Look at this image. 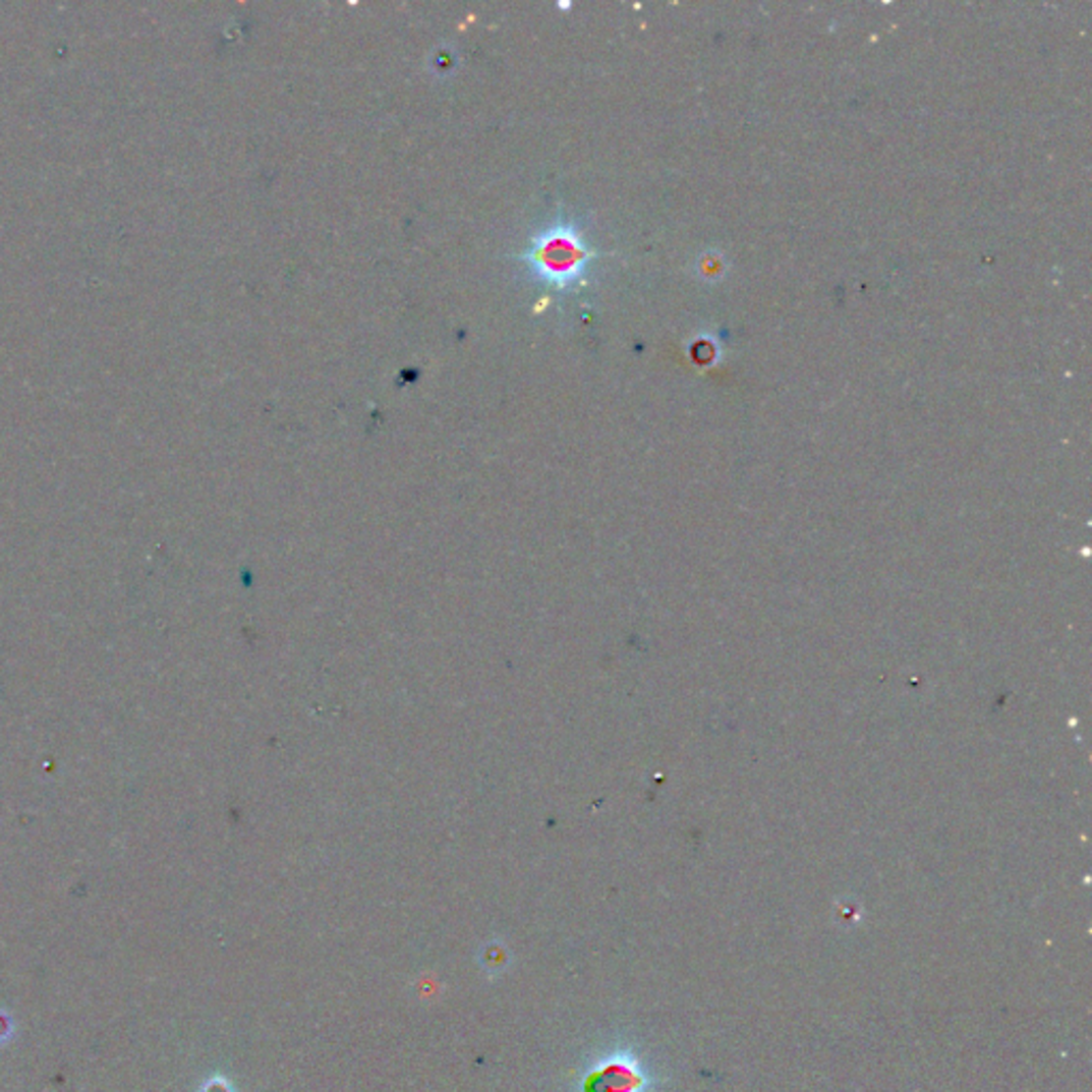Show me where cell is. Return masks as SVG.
<instances>
[{"label": "cell", "instance_id": "1", "mask_svg": "<svg viewBox=\"0 0 1092 1092\" xmlns=\"http://www.w3.org/2000/svg\"><path fill=\"white\" fill-rule=\"evenodd\" d=\"M521 259L536 282L566 291L583 278L596 255L574 222L557 220L534 237Z\"/></svg>", "mask_w": 1092, "mask_h": 1092}, {"label": "cell", "instance_id": "2", "mask_svg": "<svg viewBox=\"0 0 1092 1092\" xmlns=\"http://www.w3.org/2000/svg\"><path fill=\"white\" fill-rule=\"evenodd\" d=\"M11 1033H14V1022H11V1018L5 1011H0V1044H3L5 1039H9Z\"/></svg>", "mask_w": 1092, "mask_h": 1092}, {"label": "cell", "instance_id": "3", "mask_svg": "<svg viewBox=\"0 0 1092 1092\" xmlns=\"http://www.w3.org/2000/svg\"><path fill=\"white\" fill-rule=\"evenodd\" d=\"M203 1092H229V1086L224 1084L222 1079H209V1082L203 1088Z\"/></svg>", "mask_w": 1092, "mask_h": 1092}]
</instances>
